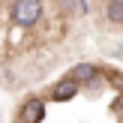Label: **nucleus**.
<instances>
[{
  "mask_svg": "<svg viewBox=\"0 0 123 123\" xmlns=\"http://www.w3.org/2000/svg\"><path fill=\"white\" fill-rule=\"evenodd\" d=\"M42 117H45V105H42V99H30V102H24L21 114H18V120H21V123H39Z\"/></svg>",
  "mask_w": 123,
  "mask_h": 123,
  "instance_id": "2",
  "label": "nucleus"
},
{
  "mask_svg": "<svg viewBox=\"0 0 123 123\" xmlns=\"http://www.w3.org/2000/svg\"><path fill=\"white\" fill-rule=\"evenodd\" d=\"M42 15H45L42 0H12V21L21 24V27H33V24H39Z\"/></svg>",
  "mask_w": 123,
  "mask_h": 123,
  "instance_id": "1",
  "label": "nucleus"
},
{
  "mask_svg": "<svg viewBox=\"0 0 123 123\" xmlns=\"http://www.w3.org/2000/svg\"><path fill=\"white\" fill-rule=\"evenodd\" d=\"M78 93V81H72V78H66V81H60L57 87H54V99L57 102H66V99H72V96Z\"/></svg>",
  "mask_w": 123,
  "mask_h": 123,
  "instance_id": "3",
  "label": "nucleus"
},
{
  "mask_svg": "<svg viewBox=\"0 0 123 123\" xmlns=\"http://www.w3.org/2000/svg\"><path fill=\"white\" fill-rule=\"evenodd\" d=\"M93 72H96L93 63H78L75 69H72L69 78H72V81H90V78H93Z\"/></svg>",
  "mask_w": 123,
  "mask_h": 123,
  "instance_id": "4",
  "label": "nucleus"
},
{
  "mask_svg": "<svg viewBox=\"0 0 123 123\" xmlns=\"http://www.w3.org/2000/svg\"><path fill=\"white\" fill-rule=\"evenodd\" d=\"M105 12H108V18H111L114 24H123V0H108Z\"/></svg>",
  "mask_w": 123,
  "mask_h": 123,
  "instance_id": "5",
  "label": "nucleus"
},
{
  "mask_svg": "<svg viewBox=\"0 0 123 123\" xmlns=\"http://www.w3.org/2000/svg\"><path fill=\"white\" fill-rule=\"evenodd\" d=\"M63 3V15H75V3L78 0H60Z\"/></svg>",
  "mask_w": 123,
  "mask_h": 123,
  "instance_id": "6",
  "label": "nucleus"
}]
</instances>
